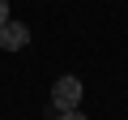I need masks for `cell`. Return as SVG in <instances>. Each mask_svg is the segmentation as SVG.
<instances>
[{
	"label": "cell",
	"mask_w": 128,
	"mask_h": 120,
	"mask_svg": "<svg viewBox=\"0 0 128 120\" xmlns=\"http://www.w3.org/2000/svg\"><path fill=\"white\" fill-rule=\"evenodd\" d=\"M81 82L77 77H60L56 86H51V103L60 107V111H73V107H81Z\"/></svg>",
	"instance_id": "obj_1"
},
{
	"label": "cell",
	"mask_w": 128,
	"mask_h": 120,
	"mask_svg": "<svg viewBox=\"0 0 128 120\" xmlns=\"http://www.w3.org/2000/svg\"><path fill=\"white\" fill-rule=\"evenodd\" d=\"M9 22V0H0V26Z\"/></svg>",
	"instance_id": "obj_4"
},
{
	"label": "cell",
	"mask_w": 128,
	"mask_h": 120,
	"mask_svg": "<svg viewBox=\"0 0 128 120\" xmlns=\"http://www.w3.org/2000/svg\"><path fill=\"white\" fill-rule=\"evenodd\" d=\"M60 120H86V116H81V111L73 107V111H60Z\"/></svg>",
	"instance_id": "obj_3"
},
{
	"label": "cell",
	"mask_w": 128,
	"mask_h": 120,
	"mask_svg": "<svg viewBox=\"0 0 128 120\" xmlns=\"http://www.w3.org/2000/svg\"><path fill=\"white\" fill-rule=\"evenodd\" d=\"M26 43H30V26L26 22H13L9 17L4 26H0V51H22Z\"/></svg>",
	"instance_id": "obj_2"
}]
</instances>
